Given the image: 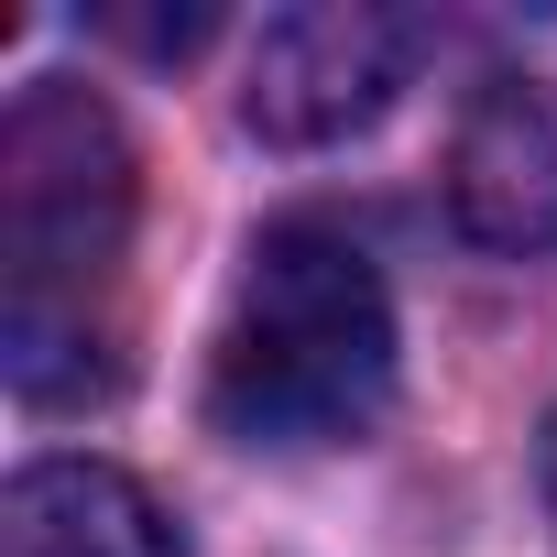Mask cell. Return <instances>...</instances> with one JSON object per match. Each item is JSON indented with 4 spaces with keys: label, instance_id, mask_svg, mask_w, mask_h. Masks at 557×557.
Returning a JSON list of instances; mask_svg holds the SVG:
<instances>
[{
    "label": "cell",
    "instance_id": "6da1fadb",
    "mask_svg": "<svg viewBox=\"0 0 557 557\" xmlns=\"http://www.w3.org/2000/svg\"><path fill=\"white\" fill-rule=\"evenodd\" d=\"M132 251V143L99 88L34 77L0 121V372L23 405H88L121 383L110 273Z\"/></svg>",
    "mask_w": 557,
    "mask_h": 557
},
{
    "label": "cell",
    "instance_id": "7a4b0ae2",
    "mask_svg": "<svg viewBox=\"0 0 557 557\" xmlns=\"http://www.w3.org/2000/svg\"><path fill=\"white\" fill-rule=\"evenodd\" d=\"M394 405V296L339 219H273L208 350V416L240 448H339Z\"/></svg>",
    "mask_w": 557,
    "mask_h": 557
},
{
    "label": "cell",
    "instance_id": "3957f363",
    "mask_svg": "<svg viewBox=\"0 0 557 557\" xmlns=\"http://www.w3.org/2000/svg\"><path fill=\"white\" fill-rule=\"evenodd\" d=\"M426 55V23L416 12H383V0H296L273 12L262 45H251V77H240V121L262 143H350L394 110V88L416 77Z\"/></svg>",
    "mask_w": 557,
    "mask_h": 557
},
{
    "label": "cell",
    "instance_id": "277c9868",
    "mask_svg": "<svg viewBox=\"0 0 557 557\" xmlns=\"http://www.w3.org/2000/svg\"><path fill=\"white\" fill-rule=\"evenodd\" d=\"M448 219L481 251H557V88L546 77H492L459 132H448Z\"/></svg>",
    "mask_w": 557,
    "mask_h": 557
},
{
    "label": "cell",
    "instance_id": "5b68a950",
    "mask_svg": "<svg viewBox=\"0 0 557 557\" xmlns=\"http://www.w3.org/2000/svg\"><path fill=\"white\" fill-rule=\"evenodd\" d=\"M0 557H186L164 503L110 459H34L0 492Z\"/></svg>",
    "mask_w": 557,
    "mask_h": 557
},
{
    "label": "cell",
    "instance_id": "8992f818",
    "mask_svg": "<svg viewBox=\"0 0 557 557\" xmlns=\"http://www.w3.org/2000/svg\"><path fill=\"white\" fill-rule=\"evenodd\" d=\"M546 524H557V426H546Z\"/></svg>",
    "mask_w": 557,
    "mask_h": 557
}]
</instances>
